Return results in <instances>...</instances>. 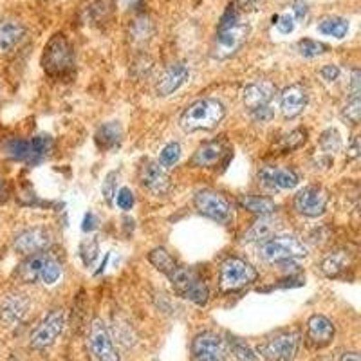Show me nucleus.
<instances>
[{
	"instance_id": "f257e3e1",
	"label": "nucleus",
	"mask_w": 361,
	"mask_h": 361,
	"mask_svg": "<svg viewBox=\"0 0 361 361\" xmlns=\"http://www.w3.org/2000/svg\"><path fill=\"white\" fill-rule=\"evenodd\" d=\"M247 24L240 17V9L235 4L228 6L217 25L215 38V56L224 60L237 53L247 38Z\"/></svg>"
},
{
	"instance_id": "f03ea898",
	"label": "nucleus",
	"mask_w": 361,
	"mask_h": 361,
	"mask_svg": "<svg viewBox=\"0 0 361 361\" xmlns=\"http://www.w3.org/2000/svg\"><path fill=\"white\" fill-rule=\"evenodd\" d=\"M226 116V109L219 99L204 98L192 103L180 116V128L185 132H195L201 128L217 127Z\"/></svg>"
},
{
	"instance_id": "7ed1b4c3",
	"label": "nucleus",
	"mask_w": 361,
	"mask_h": 361,
	"mask_svg": "<svg viewBox=\"0 0 361 361\" xmlns=\"http://www.w3.org/2000/svg\"><path fill=\"white\" fill-rule=\"evenodd\" d=\"M42 67L53 78H66L74 69V51L63 35H54L42 54Z\"/></svg>"
},
{
	"instance_id": "20e7f679",
	"label": "nucleus",
	"mask_w": 361,
	"mask_h": 361,
	"mask_svg": "<svg viewBox=\"0 0 361 361\" xmlns=\"http://www.w3.org/2000/svg\"><path fill=\"white\" fill-rule=\"evenodd\" d=\"M169 280L172 282V288L180 298L190 300L195 305H206L209 300V289L204 280L188 267L177 266L176 269L169 275Z\"/></svg>"
},
{
	"instance_id": "39448f33",
	"label": "nucleus",
	"mask_w": 361,
	"mask_h": 361,
	"mask_svg": "<svg viewBox=\"0 0 361 361\" xmlns=\"http://www.w3.org/2000/svg\"><path fill=\"white\" fill-rule=\"evenodd\" d=\"M309 250L304 243L295 237H271L260 244V255L266 262L280 264L286 260L304 259Z\"/></svg>"
},
{
	"instance_id": "423d86ee",
	"label": "nucleus",
	"mask_w": 361,
	"mask_h": 361,
	"mask_svg": "<svg viewBox=\"0 0 361 361\" xmlns=\"http://www.w3.org/2000/svg\"><path fill=\"white\" fill-rule=\"evenodd\" d=\"M259 273L250 262L237 257L226 260L221 266V289L222 291H237L257 280Z\"/></svg>"
},
{
	"instance_id": "0eeeda50",
	"label": "nucleus",
	"mask_w": 361,
	"mask_h": 361,
	"mask_svg": "<svg viewBox=\"0 0 361 361\" xmlns=\"http://www.w3.org/2000/svg\"><path fill=\"white\" fill-rule=\"evenodd\" d=\"M300 334L296 331H283L275 334L259 347V354L267 361H291L298 353Z\"/></svg>"
},
{
	"instance_id": "6e6552de",
	"label": "nucleus",
	"mask_w": 361,
	"mask_h": 361,
	"mask_svg": "<svg viewBox=\"0 0 361 361\" xmlns=\"http://www.w3.org/2000/svg\"><path fill=\"white\" fill-rule=\"evenodd\" d=\"M193 204L197 208V212L204 217L212 219L217 222H228L231 219V204L230 201L221 195V193L214 192V190H202L197 192Z\"/></svg>"
},
{
	"instance_id": "1a4fd4ad",
	"label": "nucleus",
	"mask_w": 361,
	"mask_h": 361,
	"mask_svg": "<svg viewBox=\"0 0 361 361\" xmlns=\"http://www.w3.org/2000/svg\"><path fill=\"white\" fill-rule=\"evenodd\" d=\"M63 325H66V318H63V312L60 309H54L49 314L45 316L42 324L31 334V347L33 349H47L49 345H53L56 341V338L62 334Z\"/></svg>"
},
{
	"instance_id": "9d476101",
	"label": "nucleus",
	"mask_w": 361,
	"mask_h": 361,
	"mask_svg": "<svg viewBox=\"0 0 361 361\" xmlns=\"http://www.w3.org/2000/svg\"><path fill=\"white\" fill-rule=\"evenodd\" d=\"M89 345L98 361H119V354L116 350L111 333H109V327L99 318H96L90 325Z\"/></svg>"
},
{
	"instance_id": "9b49d317",
	"label": "nucleus",
	"mask_w": 361,
	"mask_h": 361,
	"mask_svg": "<svg viewBox=\"0 0 361 361\" xmlns=\"http://www.w3.org/2000/svg\"><path fill=\"white\" fill-rule=\"evenodd\" d=\"M329 204V193L322 186H305L295 197V208L305 217H320L325 214Z\"/></svg>"
},
{
	"instance_id": "f8f14e48",
	"label": "nucleus",
	"mask_w": 361,
	"mask_h": 361,
	"mask_svg": "<svg viewBox=\"0 0 361 361\" xmlns=\"http://www.w3.org/2000/svg\"><path fill=\"white\" fill-rule=\"evenodd\" d=\"M193 356L199 361H226L228 360V349L224 341L215 333H201L193 338L192 343Z\"/></svg>"
},
{
	"instance_id": "ddd939ff",
	"label": "nucleus",
	"mask_w": 361,
	"mask_h": 361,
	"mask_svg": "<svg viewBox=\"0 0 361 361\" xmlns=\"http://www.w3.org/2000/svg\"><path fill=\"white\" fill-rule=\"evenodd\" d=\"M51 235L45 228H29L15 237L13 247L20 255H35L49 246Z\"/></svg>"
},
{
	"instance_id": "4468645a",
	"label": "nucleus",
	"mask_w": 361,
	"mask_h": 361,
	"mask_svg": "<svg viewBox=\"0 0 361 361\" xmlns=\"http://www.w3.org/2000/svg\"><path fill=\"white\" fill-rule=\"evenodd\" d=\"M31 302L22 293H11L0 302V322L6 325H17L27 314Z\"/></svg>"
},
{
	"instance_id": "2eb2a0df",
	"label": "nucleus",
	"mask_w": 361,
	"mask_h": 361,
	"mask_svg": "<svg viewBox=\"0 0 361 361\" xmlns=\"http://www.w3.org/2000/svg\"><path fill=\"white\" fill-rule=\"evenodd\" d=\"M259 183L269 190H293L300 183V177L289 169L264 166L259 172Z\"/></svg>"
},
{
	"instance_id": "dca6fc26",
	"label": "nucleus",
	"mask_w": 361,
	"mask_h": 361,
	"mask_svg": "<svg viewBox=\"0 0 361 361\" xmlns=\"http://www.w3.org/2000/svg\"><path fill=\"white\" fill-rule=\"evenodd\" d=\"M307 89L302 83H293L280 96V109H282V114L286 118H296L307 107Z\"/></svg>"
},
{
	"instance_id": "f3484780",
	"label": "nucleus",
	"mask_w": 361,
	"mask_h": 361,
	"mask_svg": "<svg viewBox=\"0 0 361 361\" xmlns=\"http://www.w3.org/2000/svg\"><path fill=\"white\" fill-rule=\"evenodd\" d=\"M276 87L271 82L264 80V82H255L250 83L246 89L243 90V102L251 112L257 111L260 107H266L269 105L271 99L275 98Z\"/></svg>"
},
{
	"instance_id": "a211bd4d",
	"label": "nucleus",
	"mask_w": 361,
	"mask_h": 361,
	"mask_svg": "<svg viewBox=\"0 0 361 361\" xmlns=\"http://www.w3.org/2000/svg\"><path fill=\"white\" fill-rule=\"evenodd\" d=\"M141 185L152 192L154 195H163L169 192L170 188V179L169 173L164 172V169L156 161H148L141 170Z\"/></svg>"
},
{
	"instance_id": "6ab92c4d",
	"label": "nucleus",
	"mask_w": 361,
	"mask_h": 361,
	"mask_svg": "<svg viewBox=\"0 0 361 361\" xmlns=\"http://www.w3.org/2000/svg\"><path fill=\"white\" fill-rule=\"evenodd\" d=\"M334 338V325L333 322L322 314H314L307 322V340L309 343L322 349L327 347Z\"/></svg>"
},
{
	"instance_id": "aec40b11",
	"label": "nucleus",
	"mask_w": 361,
	"mask_h": 361,
	"mask_svg": "<svg viewBox=\"0 0 361 361\" xmlns=\"http://www.w3.org/2000/svg\"><path fill=\"white\" fill-rule=\"evenodd\" d=\"M190 78V69L185 63H173L169 69L164 71L161 76L159 83H157V94L159 96H170L173 94L179 87L185 85Z\"/></svg>"
},
{
	"instance_id": "412c9836",
	"label": "nucleus",
	"mask_w": 361,
	"mask_h": 361,
	"mask_svg": "<svg viewBox=\"0 0 361 361\" xmlns=\"http://www.w3.org/2000/svg\"><path fill=\"white\" fill-rule=\"evenodd\" d=\"M25 37V27L20 22H0V54L11 53Z\"/></svg>"
},
{
	"instance_id": "4be33fe9",
	"label": "nucleus",
	"mask_w": 361,
	"mask_h": 361,
	"mask_svg": "<svg viewBox=\"0 0 361 361\" xmlns=\"http://www.w3.org/2000/svg\"><path fill=\"white\" fill-rule=\"evenodd\" d=\"M279 228L280 224L276 219H273L271 215H264L244 233V243H266L267 238L276 233Z\"/></svg>"
},
{
	"instance_id": "5701e85b",
	"label": "nucleus",
	"mask_w": 361,
	"mask_h": 361,
	"mask_svg": "<svg viewBox=\"0 0 361 361\" xmlns=\"http://www.w3.org/2000/svg\"><path fill=\"white\" fill-rule=\"evenodd\" d=\"M226 154V147L222 141H208L197 148V152L193 156L192 163L195 166H214L221 161V157Z\"/></svg>"
},
{
	"instance_id": "b1692460",
	"label": "nucleus",
	"mask_w": 361,
	"mask_h": 361,
	"mask_svg": "<svg viewBox=\"0 0 361 361\" xmlns=\"http://www.w3.org/2000/svg\"><path fill=\"white\" fill-rule=\"evenodd\" d=\"M350 266H353V255L349 251L340 250L331 253L329 257H325L324 262H322V271H324L329 279H338Z\"/></svg>"
},
{
	"instance_id": "393cba45",
	"label": "nucleus",
	"mask_w": 361,
	"mask_h": 361,
	"mask_svg": "<svg viewBox=\"0 0 361 361\" xmlns=\"http://www.w3.org/2000/svg\"><path fill=\"white\" fill-rule=\"evenodd\" d=\"M121 137H123L121 125L118 121H109V123L102 125L96 132V145L102 150H112L121 143Z\"/></svg>"
},
{
	"instance_id": "a878e982",
	"label": "nucleus",
	"mask_w": 361,
	"mask_h": 361,
	"mask_svg": "<svg viewBox=\"0 0 361 361\" xmlns=\"http://www.w3.org/2000/svg\"><path fill=\"white\" fill-rule=\"evenodd\" d=\"M238 204L251 214L264 217V215H273L276 212V202L269 197H260V195H240Z\"/></svg>"
},
{
	"instance_id": "bb28decb",
	"label": "nucleus",
	"mask_w": 361,
	"mask_h": 361,
	"mask_svg": "<svg viewBox=\"0 0 361 361\" xmlns=\"http://www.w3.org/2000/svg\"><path fill=\"white\" fill-rule=\"evenodd\" d=\"M318 31L325 35V37H333L336 40H341L349 33V20L341 17H327L318 24Z\"/></svg>"
},
{
	"instance_id": "cd10ccee",
	"label": "nucleus",
	"mask_w": 361,
	"mask_h": 361,
	"mask_svg": "<svg viewBox=\"0 0 361 361\" xmlns=\"http://www.w3.org/2000/svg\"><path fill=\"white\" fill-rule=\"evenodd\" d=\"M45 260H47V255H38L35 253L33 257H29V260H25L24 264L18 269V276L24 280L25 283H33L40 279V271L44 267Z\"/></svg>"
},
{
	"instance_id": "c85d7f7f",
	"label": "nucleus",
	"mask_w": 361,
	"mask_h": 361,
	"mask_svg": "<svg viewBox=\"0 0 361 361\" xmlns=\"http://www.w3.org/2000/svg\"><path fill=\"white\" fill-rule=\"evenodd\" d=\"M148 260H150V264H152L157 271L164 273L166 276H169L177 266H179L172 255H170L166 250H163V247H156V250L150 251V255H148Z\"/></svg>"
},
{
	"instance_id": "c756f323",
	"label": "nucleus",
	"mask_w": 361,
	"mask_h": 361,
	"mask_svg": "<svg viewBox=\"0 0 361 361\" xmlns=\"http://www.w3.org/2000/svg\"><path fill=\"white\" fill-rule=\"evenodd\" d=\"M53 147V141H51L49 135H37L33 140L29 141V159L27 161H37L44 159V156L51 150Z\"/></svg>"
},
{
	"instance_id": "7c9ffc66",
	"label": "nucleus",
	"mask_w": 361,
	"mask_h": 361,
	"mask_svg": "<svg viewBox=\"0 0 361 361\" xmlns=\"http://www.w3.org/2000/svg\"><path fill=\"white\" fill-rule=\"evenodd\" d=\"M60 276H62V266L56 262L54 259H51V257H47V260H45L44 267H42L40 271V282H44L45 286H53V283H56L58 280H60Z\"/></svg>"
},
{
	"instance_id": "2f4dec72",
	"label": "nucleus",
	"mask_w": 361,
	"mask_h": 361,
	"mask_svg": "<svg viewBox=\"0 0 361 361\" xmlns=\"http://www.w3.org/2000/svg\"><path fill=\"white\" fill-rule=\"evenodd\" d=\"M305 140H307V132L302 130V128H296L291 134L283 135L279 143V148L282 152H291V150H296V148L302 147L305 143Z\"/></svg>"
},
{
	"instance_id": "473e14b6",
	"label": "nucleus",
	"mask_w": 361,
	"mask_h": 361,
	"mask_svg": "<svg viewBox=\"0 0 361 361\" xmlns=\"http://www.w3.org/2000/svg\"><path fill=\"white\" fill-rule=\"evenodd\" d=\"M327 45L322 44L318 40H312V38H302L298 42V51L302 56L305 58H314V56H320V54L327 53Z\"/></svg>"
},
{
	"instance_id": "72a5a7b5",
	"label": "nucleus",
	"mask_w": 361,
	"mask_h": 361,
	"mask_svg": "<svg viewBox=\"0 0 361 361\" xmlns=\"http://www.w3.org/2000/svg\"><path fill=\"white\" fill-rule=\"evenodd\" d=\"M320 147L324 148V152L334 154L341 148V135L340 132L334 130V128H329L322 134L320 137Z\"/></svg>"
},
{
	"instance_id": "f704fd0d",
	"label": "nucleus",
	"mask_w": 361,
	"mask_h": 361,
	"mask_svg": "<svg viewBox=\"0 0 361 361\" xmlns=\"http://www.w3.org/2000/svg\"><path fill=\"white\" fill-rule=\"evenodd\" d=\"M179 159H180L179 143L166 145L159 154V164L163 166V169H170V166H173Z\"/></svg>"
},
{
	"instance_id": "c9c22d12",
	"label": "nucleus",
	"mask_w": 361,
	"mask_h": 361,
	"mask_svg": "<svg viewBox=\"0 0 361 361\" xmlns=\"http://www.w3.org/2000/svg\"><path fill=\"white\" fill-rule=\"evenodd\" d=\"M343 119H347L350 125L360 123L361 118V99L360 96H350V99L347 102V105L343 107V112H341Z\"/></svg>"
},
{
	"instance_id": "e433bc0d",
	"label": "nucleus",
	"mask_w": 361,
	"mask_h": 361,
	"mask_svg": "<svg viewBox=\"0 0 361 361\" xmlns=\"http://www.w3.org/2000/svg\"><path fill=\"white\" fill-rule=\"evenodd\" d=\"M80 253H82V260L85 266H92L94 264V260L98 259V243H96L94 238H87L85 243L82 244V247H80Z\"/></svg>"
},
{
	"instance_id": "4c0bfd02",
	"label": "nucleus",
	"mask_w": 361,
	"mask_h": 361,
	"mask_svg": "<svg viewBox=\"0 0 361 361\" xmlns=\"http://www.w3.org/2000/svg\"><path fill=\"white\" fill-rule=\"evenodd\" d=\"M230 347L238 361H257V354H253V350H251L246 343H243V341H230Z\"/></svg>"
},
{
	"instance_id": "58836bf2",
	"label": "nucleus",
	"mask_w": 361,
	"mask_h": 361,
	"mask_svg": "<svg viewBox=\"0 0 361 361\" xmlns=\"http://www.w3.org/2000/svg\"><path fill=\"white\" fill-rule=\"evenodd\" d=\"M9 156L15 159H29V141L27 140H13L8 145Z\"/></svg>"
},
{
	"instance_id": "ea45409f",
	"label": "nucleus",
	"mask_w": 361,
	"mask_h": 361,
	"mask_svg": "<svg viewBox=\"0 0 361 361\" xmlns=\"http://www.w3.org/2000/svg\"><path fill=\"white\" fill-rule=\"evenodd\" d=\"M273 24L276 25L282 35H289L293 33V29H295V17H293L291 13H283V15H275L273 17Z\"/></svg>"
},
{
	"instance_id": "a19ab883",
	"label": "nucleus",
	"mask_w": 361,
	"mask_h": 361,
	"mask_svg": "<svg viewBox=\"0 0 361 361\" xmlns=\"http://www.w3.org/2000/svg\"><path fill=\"white\" fill-rule=\"evenodd\" d=\"M116 183H118V176H116V172H111L107 177H105V183H103V197H105V201L109 202V204H112V199L116 197Z\"/></svg>"
},
{
	"instance_id": "79ce46f5",
	"label": "nucleus",
	"mask_w": 361,
	"mask_h": 361,
	"mask_svg": "<svg viewBox=\"0 0 361 361\" xmlns=\"http://www.w3.org/2000/svg\"><path fill=\"white\" fill-rule=\"evenodd\" d=\"M109 11H111V2L109 0H99V2H96V4H92L89 8V13L92 15V18L96 22L103 20L109 15Z\"/></svg>"
},
{
	"instance_id": "37998d69",
	"label": "nucleus",
	"mask_w": 361,
	"mask_h": 361,
	"mask_svg": "<svg viewBox=\"0 0 361 361\" xmlns=\"http://www.w3.org/2000/svg\"><path fill=\"white\" fill-rule=\"evenodd\" d=\"M150 31H152V25H150V20L148 18H137V20L134 22V27H132V35H134L135 38H148V35H150Z\"/></svg>"
},
{
	"instance_id": "c03bdc74",
	"label": "nucleus",
	"mask_w": 361,
	"mask_h": 361,
	"mask_svg": "<svg viewBox=\"0 0 361 361\" xmlns=\"http://www.w3.org/2000/svg\"><path fill=\"white\" fill-rule=\"evenodd\" d=\"M116 204L121 209H125V212L132 209V206H134V193L128 188H121L118 192V195H116Z\"/></svg>"
},
{
	"instance_id": "a18cd8bd",
	"label": "nucleus",
	"mask_w": 361,
	"mask_h": 361,
	"mask_svg": "<svg viewBox=\"0 0 361 361\" xmlns=\"http://www.w3.org/2000/svg\"><path fill=\"white\" fill-rule=\"evenodd\" d=\"M320 76L325 80V82H336L338 76H340V67L333 66V63H329V66L322 67L320 71Z\"/></svg>"
},
{
	"instance_id": "49530a36",
	"label": "nucleus",
	"mask_w": 361,
	"mask_h": 361,
	"mask_svg": "<svg viewBox=\"0 0 361 361\" xmlns=\"http://www.w3.org/2000/svg\"><path fill=\"white\" fill-rule=\"evenodd\" d=\"M273 116H275V111L271 109V105H266V107H260V109H257V111H253V118L257 119V121H260V123H266V121H269Z\"/></svg>"
},
{
	"instance_id": "de8ad7c7",
	"label": "nucleus",
	"mask_w": 361,
	"mask_h": 361,
	"mask_svg": "<svg viewBox=\"0 0 361 361\" xmlns=\"http://www.w3.org/2000/svg\"><path fill=\"white\" fill-rule=\"evenodd\" d=\"M262 2L264 0H235L233 4L237 6L240 11H255V9L260 8Z\"/></svg>"
},
{
	"instance_id": "09e8293b",
	"label": "nucleus",
	"mask_w": 361,
	"mask_h": 361,
	"mask_svg": "<svg viewBox=\"0 0 361 361\" xmlns=\"http://www.w3.org/2000/svg\"><path fill=\"white\" fill-rule=\"evenodd\" d=\"M350 96H360V90H361V73L357 69L353 71V76H350Z\"/></svg>"
},
{
	"instance_id": "8fccbe9b",
	"label": "nucleus",
	"mask_w": 361,
	"mask_h": 361,
	"mask_svg": "<svg viewBox=\"0 0 361 361\" xmlns=\"http://www.w3.org/2000/svg\"><path fill=\"white\" fill-rule=\"evenodd\" d=\"M293 8H295V15L293 17L298 18V20H304L305 17H307V4H305L304 0H296L295 4H293Z\"/></svg>"
},
{
	"instance_id": "3c124183",
	"label": "nucleus",
	"mask_w": 361,
	"mask_h": 361,
	"mask_svg": "<svg viewBox=\"0 0 361 361\" xmlns=\"http://www.w3.org/2000/svg\"><path fill=\"white\" fill-rule=\"evenodd\" d=\"M96 228V217L94 214H87L85 217H83V226H82V230L83 231H92Z\"/></svg>"
},
{
	"instance_id": "603ef678",
	"label": "nucleus",
	"mask_w": 361,
	"mask_h": 361,
	"mask_svg": "<svg viewBox=\"0 0 361 361\" xmlns=\"http://www.w3.org/2000/svg\"><path fill=\"white\" fill-rule=\"evenodd\" d=\"M357 156H360V141H357V137H354L353 145H350V148H349V154H347V157H349V159H356Z\"/></svg>"
},
{
	"instance_id": "864d4df0",
	"label": "nucleus",
	"mask_w": 361,
	"mask_h": 361,
	"mask_svg": "<svg viewBox=\"0 0 361 361\" xmlns=\"http://www.w3.org/2000/svg\"><path fill=\"white\" fill-rule=\"evenodd\" d=\"M8 199V186H6V180L0 177V202H4Z\"/></svg>"
},
{
	"instance_id": "5fc2aeb1",
	"label": "nucleus",
	"mask_w": 361,
	"mask_h": 361,
	"mask_svg": "<svg viewBox=\"0 0 361 361\" xmlns=\"http://www.w3.org/2000/svg\"><path fill=\"white\" fill-rule=\"evenodd\" d=\"M340 361H361V360H360V354L357 353H347L341 356Z\"/></svg>"
}]
</instances>
